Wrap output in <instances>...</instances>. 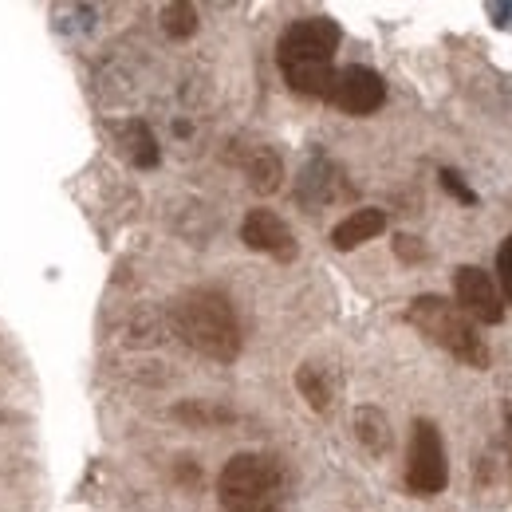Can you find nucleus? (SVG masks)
I'll return each instance as SVG.
<instances>
[{"instance_id": "2", "label": "nucleus", "mask_w": 512, "mask_h": 512, "mask_svg": "<svg viewBox=\"0 0 512 512\" xmlns=\"http://www.w3.org/2000/svg\"><path fill=\"white\" fill-rule=\"evenodd\" d=\"M174 335L213 363H233L245 347L233 300L221 288H190L170 304Z\"/></svg>"}, {"instance_id": "16", "label": "nucleus", "mask_w": 512, "mask_h": 512, "mask_svg": "<svg viewBox=\"0 0 512 512\" xmlns=\"http://www.w3.org/2000/svg\"><path fill=\"white\" fill-rule=\"evenodd\" d=\"M497 288H501V300L512 304V233L501 241V249H497Z\"/></svg>"}, {"instance_id": "5", "label": "nucleus", "mask_w": 512, "mask_h": 512, "mask_svg": "<svg viewBox=\"0 0 512 512\" xmlns=\"http://www.w3.org/2000/svg\"><path fill=\"white\" fill-rule=\"evenodd\" d=\"M449 485V457L442 430L430 418L414 422L410 434V457H406V493L414 497H438Z\"/></svg>"}, {"instance_id": "17", "label": "nucleus", "mask_w": 512, "mask_h": 512, "mask_svg": "<svg viewBox=\"0 0 512 512\" xmlns=\"http://www.w3.org/2000/svg\"><path fill=\"white\" fill-rule=\"evenodd\" d=\"M438 182H442V190L453 193L461 205H477V201H481L477 193H473L469 186H465V182H461V174H457V170H449V166H442V170H438Z\"/></svg>"}, {"instance_id": "15", "label": "nucleus", "mask_w": 512, "mask_h": 512, "mask_svg": "<svg viewBox=\"0 0 512 512\" xmlns=\"http://www.w3.org/2000/svg\"><path fill=\"white\" fill-rule=\"evenodd\" d=\"M162 28H166L170 40H190L193 32H197V8L186 4V0L166 4V8H162Z\"/></svg>"}, {"instance_id": "18", "label": "nucleus", "mask_w": 512, "mask_h": 512, "mask_svg": "<svg viewBox=\"0 0 512 512\" xmlns=\"http://www.w3.org/2000/svg\"><path fill=\"white\" fill-rule=\"evenodd\" d=\"M394 253H398V260H406V264H418V260H426V245H422L418 237L398 233V237H394Z\"/></svg>"}, {"instance_id": "6", "label": "nucleus", "mask_w": 512, "mask_h": 512, "mask_svg": "<svg viewBox=\"0 0 512 512\" xmlns=\"http://www.w3.org/2000/svg\"><path fill=\"white\" fill-rule=\"evenodd\" d=\"M453 304L481 327H497L505 323V300L501 288L493 280V272L477 268V264H461L453 272Z\"/></svg>"}, {"instance_id": "19", "label": "nucleus", "mask_w": 512, "mask_h": 512, "mask_svg": "<svg viewBox=\"0 0 512 512\" xmlns=\"http://www.w3.org/2000/svg\"><path fill=\"white\" fill-rule=\"evenodd\" d=\"M509 457H512V406H509Z\"/></svg>"}, {"instance_id": "8", "label": "nucleus", "mask_w": 512, "mask_h": 512, "mask_svg": "<svg viewBox=\"0 0 512 512\" xmlns=\"http://www.w3.org/2000/svg\"><path fill=\"white\" fill-rule=\"evenodd\" d=\"M241 241H245L253 253L284 260V264L296 260V253H300V245H296L288 221H284L280 213H272V209H249V213H245V221H241Z\"/></svg>"}, {"instance_id": "12", "label": "nucleus", "mask_w": 512, "mask_h": 512, "mask_svg": "<svg viewBox=\"0 0 512 512\" xmlns=\"http://www.w3.org/2000/svg\"><path fill=\"white\" fill-rule=\"evenodd\" d=\"M245 178H249V186L256 193H276L280 190V182H284V162H280V154L272 150V146H256L253 154L245 158Z\"/></svg>"}, {"instance_id": "4", "label": "nucleus", "mask_w": 512, "mask_h": 512, "mask_svg": "<svg viewBox=\"0 0 512 512\" xmlns=\"http://www.w3.org/2000/svg\"><path fill=\"white\" fill-rule=\"evenodd\" d=\"M288 473L268 453H237L225 461L217 477V501L221 512H284Z\"/></svg>"}, {"instance_id": "14", "label": "nucleus", "mask_w": 512, "mask_h": 512, "mask_svg": "<svg viewBox=\"0 0 512 512\" xmlns=\"http://www.w3.org/2000/svg\"><path fill=\"white\" fill-rule=\"evenodd\" d=\"M174 418L186 422V426H229L237 422V414L229 406H213V402H201V398H190V402H178L174 406Z\"/></svg>"}, {"instance_id": "7", "label": "nucleus", "mask_w": 512, "mask_h": 512, "mask_svg": "<svg viewBox=\"0 0 512 512\" xmlns=\"http://www.w3.org/2000/svg\"><path fill=\"white\" fill-rule=\"evenodd\" d=\"M331 107H339L343 115H355V119H367L375 115L386 103V79L375 67L351 64L343 71H335V83H331Z\"/></svg>"}, {"instance_id": "11", "label": "nucleus", "mask_w": 512, "mask_h": 512, "mask_svg": "<svg viewBox=\"0 0 512 512\" xmlns=\"http://www.w3.org/2000/svg\"><path fill=\"white\" fill-rule=\"evenodd\" d=\"M296 390L304 394V402H308L316 414H327V410L335 406L339 383H335L331 367H323V363H300V371H296Z\"/></svg>"}, {"instance_id": "3", "label": "nucleus", "mask_w": 512, "mask_h": 512, "mask_svg": "<svg viewBox=\"0 0 512 512\" xmlns=\"http://www.w3.org/2000/svg\"><path fill=\"white\" fill-rule=\"evenodd\" d=\"M406 323L414 331H422L430 343H438L442 351H449L457 363L473 367V371H489L493 367V351L485 343V335L477 331V323L469 320L453 300L446 296H418L406 308Z\"/></svg>"}, {"instance_id": "9", "label": "nucleus", "mask_w": 512, "mask_h": 512, "mask_svg": "<svg viewBox=\"0 0 512 512\" xmlns=\"http://www.w3.org/2000/svg\"><path fill=\"white\" fill-rule=\"evenodd\" d=\"M383 229H386V209H375V205H367V209H351V213L331 229V245H335L339 253H351V249L375 241Z\"/></svg>"}, {"instance_id": "1", "label": "nucleus", "mask_w": 512, "mask_h": 512, "mask_svg": "<svg viewBox=\"0 0 512 512\" xmlns=\"http://www.w3.org/2000/svg\"><path fill=\"white\" fill-rule=\"evenodd\" d=\"M343 44V28L331 16H304L296 24L284 28L280 44H276V64L284 71L288 87L304 99H331V83H335V52Z\"/></svg>"}, {"instance_id": "10", "label": "nucleus", "mask_w": 512, "mask_h": 512, "mask_svg": "<svg viewBox=\"0 0 512 512\" xmlns=\"http://www.w3.org/2000/svg\"><path fill=\"white\" fill-rule=\"evenodd\" d=\"M115 134H119V146H123V154L130 158V166H138V170H154V166L162 162L158 138H154V130L146 127L142 119H127V123H119Z\"/></svg>"}, {"instance_id": "13", "label": "nucleus", "mask_w": 512, "mask_h": 512, "mask_svg": "<svg viewBox=\"0 0 512 512\" xmlns=\"http://www.w3.org/2000/svg\"><path fill=\"white\" fill-rule=\"evenodd\" d=\"M355 434H359L363 449L375 453V457L390 453V446H394V430H390V422H386L379 406H359L355 410Z\"/></svg>"}]
</instances>
